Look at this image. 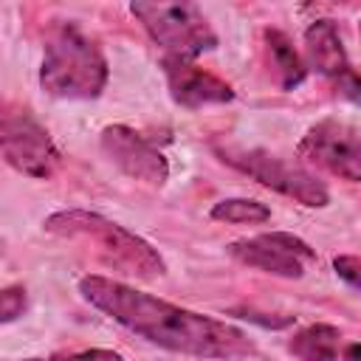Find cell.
<instances>
[{
    "label": "cell",
    "instance_id": "6da1fadb",
    "mask_svg": "<svg viewBox=\"0 0 361 361\" xmlns=\"http://www.w3.org/2000/svg\"><path fill=\"white\" fill-rule=\"evenodd\" d=\"M79 293L87 305L102 310L133 336L172 353L197 358H245L257 350L245 330L206 313L186 310L110 276H82Z\"/></svg>",
    "mask_w": 361,
    "mask_h": 361
},
{
    "label": "cell",
    "instance_id": "7a4b0ae2",
    "mask_svg": "<svg viewBox=\"0 0 361 361\" xmlns=\"http://www.w3.org/2000/svg\"><path fill=\"white\" fill-rule=\"evenodd\" d=\"M39 85L54 99H96L107 85V59L99 42L76 23H56L45 37Z\"/></svg>",
    "mask_w": 361,
    "mask_h": 361
},
{
    "label": "cell",
    "instance_id": "3957f363",
    "mask_svg": "<svg viewBox=\"0 0 361 361\" xmlns=\"http://www.w3.org/2000/svg\"><path fill=\"white\" fill-rule=\"evenodd\" d=\"M45 231L59 234V237H85L87 243L99 245L102 257L113 268H124L127 274H135L144 279L166 274L161 254L147 240H141L138 234L127 231L124 226H118L96 212H82V209L56 212L45 220Z\"/></svg>",
    "mask_w": 361,
    "mask_h": 361
},
{
    "label": "cell",
    "instance_id": "277c9868",
    "mask_svg": "<svg viewBox=\"0 0 361 361\" xmlns=\"http://www.w3.org/2000/svg\"><path fill=\"white\" fill-rule=\"evenodd\" d=\"M130 11L166 51V56L192 62L217 45V34L212 31L203 11L192 3H133Z\"/></svg>",
    "mask_w": 361,
    "mask_h": 361
},
{
    "label": "cell",
    "instance_id": "5b68a950",
    "mask_svg": "<svg viewBox=\"0 0 361 361\" xmlns=\"http://www.w3.org/2000/svg\"><path fill=\"white\" fill-rule=\"evenodd\" d=\"M217 155L228 166L245 172L248 178H254L257 183H262L279 195L293 197L302 206L322 209L330 203L327 186L310 169H305L302 164H296L290 158L274 155L268 149H245V147H217Z\"/></svg>",
    "mask_w": 361,
    "mask_h": 361
},
{
    "label": "cell",
    "instance_id": "8992f818",
    "mask_svg": "<svg viewBox=\"0 0 361 361\" xmlns=\"http://www.w3.org/2000/svg\"><path fill=\"white\" fill-rule=\"evenodd\" d=\"M0 144L6 164L28 178H48L59 166V149L51 133L25 110L3 116Z\"/></svg>",
    "mask_w": 361,
    "mask_h": 361
},
{
    "label": "cell",
    "instance_id": "52a82bcc",
    "mask_svg": "<svg viewBox=\"0 0 361 361\" xmlns=\"http://www.w3.org/2000/svg\"><path fill=\"white\" fill-rule=\"evenodd\" d=\"M299 155L341 180L361 183V135L344 121H316L305 133Z\"/></svg>",
    "mask_w": 361,
    "mask_h": 361
},
{
    "label": "cell",
    "instance_id": "ba28073f",
    "mask_svg": "<svg viewBox=\"0 0 361 361\" xmlns=\"http://www.w3.org/2000/svg\"><path fill=\"white\" fill-rule=\"evenodd\" d=\"M228 254L248 268L285 276V279H299L305 274V265L316 259V251L302 237L288 231H268V234L237 240L228 245Z\"/></svg>",
    "mask_w": 361,
    "mask_h": 361
},
{
    "label": "cell",
    "instance_id": "9c48e42d",
    "mask_svg": "<svg viewBox=\"0 0 361 361\" xmlns=\"http://www.w3.org/2000/svg\"><path fill=\"white\" fill-rule=\"evenodd\" d=\"M102 149L104 155L130 178L149 183V186H164L169 178V164L164 152L147 141L141 133L124 124H110L102 130Z\"/></svg>",
    "mask_w": 361,
    "mask_h": 361
},
{
    "label": "cell",
    "instance_id": "30bf717a",
    "mask_svg": "<svg viewBox=\"0 0 361 361\" xmlns=\"http://www.w3.org/2000/svg\"><path fill=\"white\" fill-rule=\"evenodd\" d=\"M164 76H166V87L169 96L189 110H200L206 104H226L234 99V90L228 82H223L220 76L209 73L206 68L189 62V59H175V56H164L161 59Z\"/></svg>",
    "mask_w": 361,
    "mask_h": 361
},
{
    "label": "cell",
    "instance_id": "8fae6325",
    "mask_svg": "<svg viewBox=\"0 0 361 361\" xmlns=\"http://www.w3.org/2000/svg\"><path fill=\"white\" fill-rule=\"evenodd\" d=\"M305 56H307V65L316 73H322L333 82L353 68L350 59H347L341 34H338L333 20H316V23L307 25V31H305Z\"/></svg>",
    "mask_w": 361,
    "mask_h": 361
},
{
    "label": "cell",
    "instance_id": "7c38bea8",
    "mask_svg": "<svg viewBox=\"0 0 361 361\" xmlns=\"http://www.w3.org/2000/svg\"><path fill=\"white\" fill-rule=\"evenodd\" d=\"M338 341H341L338 327H333V324H310V327L299 330L290 338L288 350L302 361H341Z\"/></svg>",
    "mask_w": 361,
    "mask_h": 361
},
{
    "label": "cell",
    "instance_id": "4fadbf2b",
    "mask_svg": "<svg viewBox=\"0 0 361 361\" xmlns=\"http://www.w3.org/2000/svg\"><path fill=\"white\" fill-rule=\"evenodd\" d=\"M265 45H268L271 62H274V68H276V73H279V85H282L285 90H293V87L305 79V73H307V68H305L302 56L296 54L293 42H290L282 31L268 28V31H265Z\"/></svg>",
    "mask_w": 361,
    "mask_h": 361
},
{
    "label": "cell",
    "instance_id": "5bb4252c",
    "mask_svg": "<svg viewBox=\"0 0 361 361\" xmlns=\"http://www.w3.org/2000/svg\"><path fill=\"white\" fill-rule=\"evenodd\" d=\"M212 217L223 223H265L271 217V209L251 197H226L212 206Z\"/></svg>",
    "mask_w": 361,
    "mask_h": 361
},
{
    "label": "cell",
    "instance_id": "9a60e30c",
    "mask_svg": "<svg viewBox=\"0 0 361 361\" xmlns=\"http://www.w3.org/2000/svg\"><path fill=\"white\" fill-rule=\"evenodd\" d=\"M23 310H25V288L23 285H8L0 293V319L8 324L17 316H23Z\"/></svg>",
    "mask_w": 361,
    "mask_h": 361
},
{
    "label": "cell",
    "instance_id": "2e32d148",
    "mask_svg": "<svg viewBox=\"0 0 361 361\" xmlns=\"http://www.w3.org/2000/svg\"><path fill=\"white\" fill-rule=\"evenodd\" d=\"M333 268H336V274L347 282V285H353L358 293H361V259L358 257H336L333 259Z\"/></svg>",
    "mask_w": 361,
    "mask_h": 361
},
{
    "label": "cell",
    "instance_id": "e0dca14e",
    "mask_svg": "<svg viewBox=\"0 0 361 361\" xmlns=\"http://www.w3.org/2000/svg\"><path fill=\"white\" fill-rule=\"evenodd\" d=\"M336 90H338V96L350 99L353 104H361V73L350 68L344 76L336 79Z\"/></svg>",
    "mask_w": 361,
    "mask_h": 361
},
{
    "label": "cell",
    "instance_id": "ac0fdd59",
    "mask_svg": "<svg viewBox=\"0 0 361 361\" xmlns=\"http://www.w3.org/2000/svg\"><path fill=\"white\" fill-rule=\"evenodd\" d=\"M51 361H121V355L116 350H79V353H62V355H54Z\"/></svg>",
    "mask_w": 361,
    "mask_h": 361
},
{
    "label": "cell",
    "instance_id": "d6986e66",
    "mask_svg": "<svg viewBox=\"0 0 361 361\" xmlns=\"http://www.w3.org/2000/svg\"><path fill=\"white\" fill-rule=\"evenodd\" d=\"M341 361H361V344H347L341 353Z\"/></svg>",
    "mask_w": 361,
    "mask_h": 361
},
{
    "label": "cell",
    "instance_id": "ffe728a7",
    "mask_svg": "<svg viewBox=\"0 0 361 361\" xmlns=\"http://www.w3.org/2000/svg\"><path fill=\"white\" fill-rule=\"evenodd\" d=\"M25 361H45V358H25ZM51 361V358H48Z\"/></svg>",
    "mask_w": 361,
    "mask_h": 361
}]
</instances>
